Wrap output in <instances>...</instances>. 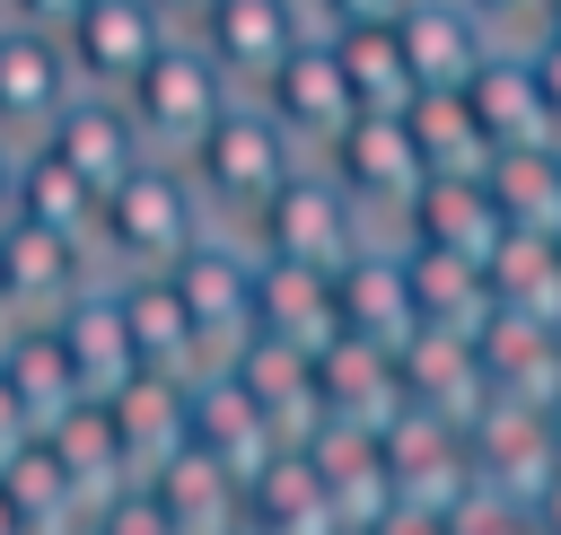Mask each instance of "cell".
<instances>
[{
	"mask_svg": "<svg viewBox=\"0 0 561 535\" xmlns=\"http://www.w3.org/2000/svg\"><path fill=\"white\" fill-rule=\"evenodd\" d=\"M307 167V149L272 123V105L263 96H237L193 149H184V175H193V193H202V210H210V228H228V237H245L254 219H263V202L289 184Z\"/></svg>",
	"mask_w": 561,
	"mask_h": 535,
	"instance_id": "6da1fadb",
	"label": "cell"
},
{
	"mask_svg": "<svg viewBox=\"0 0 561 535\" xmlns=\"http://www.w3.org/2000/svg\"><path fill=\"white\" fill-rule=\"evenodd\" d=\"M210 237V210L184 175V158H140L105 202H96V263L105 272H175Z\"/></svg>",
	"mask_w": 561,
	"mask_h": 535,
	"instance_id": "7a4b0ae2",
	"label": "cell"
},
{
	"mask_svg": "<svg viewBox=\"0 0 561 535\" xmlns=\"http://www.w3.org/2000/svg\"><path fill=\"white\" fill-rule=\"evenodd\" d=\"M237 96H245V88H237V79L202 53V35H184V26H175V35L131 70V88H123V105H131V123H140V140H149L158 158H184Z\"/></svg>",
	"mask_w": 561,
	"mask_h": 535,
	"instance_id": "3957f363",
	"label": "cell"
},
{
	"mask_svg": "<svg viewBox=\"0 0 561 535\" xmlns=\"http://www.w3.org/2000/svg\"><path fill=\"white\" fill-rule=\"evenodd\" d=\"M368 237H377L368 210L324 175V158H307V167L263 202V219L245 228V246H254L263 263H307V272H342Z\"/></svg>",
	"mask_w": 561,
	"mask_h": 535,
	"instance_id": "277c9868",
	"label": "cell"
},
{
	"mask_svg": "<svg viewBox=\"0 0 561 535\" xmlns=\"http://www.w3.org/2000/svg\"><path fill=\"white\" fill-rule=\"evenodd\" d=\"M316 158H324V175L368 210V228H377V237H394L403 202H412V193H421V175H430V167H421V140H412V123H403V114H351Z\"/></svg>",
	"mask_w": 561,
	"mask_h": 535,
	"instance_id": "5b68a950",
	"label": "cell"
},
{
	"mask_svg": "<svg viewBox=\"0 0 561 535\" xmlns=\"http://www.w3.org/2000/svg\"><path fill=\"white\" fill-rule=\"evenodd\" d=\"M175 298H184V316H193V342H202V368H219L245 333H254V281H263V254L245 246V237H228V228H210L175 272Z\"/></svg>",
	"mask_w": 561,
	"mask_h": 535,
	"instance_id": "8992f818",
	"label": "cell"
},
{
	"mask_svg": "<svg viewBox=\"0 0 561 535\" xmlns=\"http://www.w3.org/2000/svg\"><path fill=\"white\" fill-rule=\"evenodd\" d=\"M184 35H202V53H210L237 88H263V79L316 35V9H307V0H210Z\"/></svg>",
	"mask_w": 561,
	"mask_h": 535,
	"instance_id": "52a82bcc",
	"label": "cell"
},
{
	"mask_svg": "<svg viewBox=\"0 0 561 535\" xmlns=\"http://www.w3.org/2000/svg\"><path fill=\"white\" fill-rule=\"evenodd\" d=\"M44 149L105 202L140 158H149V140H140V123H131V105H123V88H70V105L44 123Z\"/></svg>",
	"mask_w": 561,
	"mask_h": 535,
	"instance_id": "ba28073f",
	"label": "cell"
},
{
	"mask_svg": "<svg viewBox=\"0 0 561 535\" xmlns=\"http://www.w3.org/2000/svg\"><path fill=\"white\" fill-rule=\"evenodd\" d=\"M53 333H61V351H70V377H79V395H114V386H131L149 360H140V333H131V307H123V281L114 272H96L88 289H70L61 307H53Z\"/></svg>",
	"mask_w": 561,
	"mask_h": 535,
	"instance_id": "9c48e42d",
	"label": "cell"
},
{
	"mask_svg": "<svg viewBox=\"0 0 561 535\" xmlns=\"http://www.w3.org/2000/svg\"><path fill=\"white\" fill-rule=\"evenodd\" d=\"M79 70H70V44L26 26V18H0V140H44V123L70 105Z\"/></svg>",
	"mask_w": 561,
	"mask_h": 535,
	"instance_id": "30bf717a",
	"label": "cell"
},
{
	"mask_svg": "<svg viewBox=\"0 0 561 535\" xmlns=\"http://www.w3.org/2000/svg\"><path fill=\"white\" fill-rule=\"evenodd\" d=\"M245 96H263V105H272V123H280L307 158H316V149L359 114V105H351V79H342V53H333V35H324V26H316V35H307V44L263 79V88H245Z\"/></svg>",
	"mask_w": 561,
	"mask_h": 535,
	"instance_id": "8fae6325",
	"label": "cell"
},
{
	"mask_svg": "<svg viewBox=\"0 0 561 535\" xmlns=\"http://www.w3.org/2000/svg\"><path fill=\"white\" fill-rule=\"evenodd\" d=\"M394 237H403V246L465 254V263H491V246L508 237V219H500V202H491L482 175H421V193L403 202Z\"/></svg>",
	"mask_w": 561,
	"mask_h": 535,
	"instance_id": "7c38bea8",
	"label": "cell"
},
{
	"mask_svg": "<svg viewBox=\"0 0 561 535\" xmlns=\"http://www.w3.org/2000/svg\"><path fill=\"white\" fill-rule=\"evenodd\" d=\"M175 26H167V9L158 0H88L79 18H70V70H79V88H131V70L167 44Z\"/></svg>",
	"mask_w": 561,
	"mask_h": 535,
	"instance_id": "4fadbf2b",
	"label": "cell"
},
{
	"mask_svg": "<svg viewBox=\"0 0 561 535\" xmlns=\"http://www.w3.org/2000/svg\"><path fill=\"white\" fill-rule=\"evenodd\" d=\"M0 263H9L18 316H53L70 289H88V281L105 272L88 237H70V228H44V219H0Z\"/></svg>",
	"mask_w": 561,
	"mask_h": 535,
	"instance_id": "5bb4252c",
	"label": "cell"
},
{
	"mask_svg": "<svg viewBox=\"0 0 561 535\" xmlns=\"http://www.w3.org/2000/svg\"><path fill=\"white\" fill-rule=\"evenodd\" d=\"M465 105H473V123L491 132V149L561 140V132H552V114H543V88H535L526 44H491V53L473 61V79H465Z\"/></svg>",
	"mask_w": 561,
	"mask_h": 535,
	"instance_id": "9a60e30c",
	"label": "cell"
},
{
	"mask_svg": "<svg viewBox=\"0 0 561 535\" xmlns=\"http://www.w3.org/2000/svg\"><path fill=\"white\" fill-rule=\"evenodd\" d=\"M394 44H403V61H412L421 88H465L473 61L491 53V26H482L465 0H403Z\"/></svg>",
	"mask_w": 561,
	"mask_h": 535,
	"instance_id": "2e32d148",
	"label": "cell"
},
{
	"mask_svg": "<svg viewBox=\"0 0 561 535\" xmlns=\"http://www.w3.org/2000/svg\"><path fill=\"white\" fill-rule=\"evenodd\" d=\"M482 184H491V202H500L508 228H526V237H561V140L491 149Z\"/></svg>",
	"mask_w": 561,
	"mask_h": 535,
	"instance_id": "e0dca14e",
	"label": "cell"
},
{
	"mask_svg": "<svg viewBox=\"0 0 561 535\" xmlns=\"http://www.w3.org/2000/svg\"><path fill=\"white\" fill-rule=\"evenodd\" d=\"M482 272H491V307H500V316H526V325H552V333H561V237L508 228Z\"/></svg>",
	"mask_w": 561,
	"mask_h": 535,
	"instance_id": "ac0fdd59",
	"label": "cell"
},
{
	"mask_svg": "<svg viewBox=\"0 0 561 535\" xmlns=\"http://www.w3.org/2000/svg\"><path fill=\"white\" fill-rule=\"evenodd\" d=\"M324 35H333V53H342V79H351V105H359V114H403V105L421 96L394 26H324Z\"/></svg>",
	"mask_w": 561,
	"mask_h": 535,
	"instance_id": "d6986e66",
	"label": "cell"
},
{
	"mask_svg": "<svg viewBox=\"0 0 561 535\" xmlns=\"http://www.w3.org/2000/svg\"><path fill=\"white\" fill-rule=\"evenodd\" d=\"M403 123H412L430 175H482V167H491V132L473 123L465 88H421V96L403 105Z\"/></svg>",
	"mask_w": 561,
	"mask_h": 535,
	"instance_id": "ffe728a7",
	"label": "cell"
},
{
	"mask_svg": "<svg viewBox=\"0 0 561 535\" xmlns=\"http://www.w3.org/2000/svg\"><path fill=\"white\" fill-rule=\"evenodd\" d=\"M9 219H44V228H70V237L96 246V193H88L44 140L18 149V202H9Z\"/></svg>",
	"mask_w": 561,
	"mask_h": 535,
	"instance_id": "44dd1931",
	"label": "cell"
},
{
	"mask_svg": "<svg viewBox=\"0 0 561 535\" xmlns=\"http://www.w3.org/2000/svg\"><path fill=\"white\" fill-rule=\"evenodd\" d=\"M465 9L491 26V44H535L543 18H552V0H465Z\"/></svg>",
	"mask_w": 561,
	"mask_h": 535,
	"instance_id": "7402d4cb",
	"label": "cell"
},
{
	"mask_svg": "<svg viewBox=\"0 0 561 535\" xmlns=\"http://www.w3.org/2000/svg\"><path fill=\"white\" fill-rule=\"evenodd\" d=\"M316 9V26H394L403 18V0H307Z\"/></svg>",
	"mask_w": 561,
	"mask_h": 535,
	"instance_id": "603a6c76",
	"label": "cell"
},
{
	"mask_svg": "<svg viewBox=\"0 0 561 535\" xmlns=\"http://www.w3.org/2000/svg\"><path fill=\"white\" fill-rule=\"evenodd\" d=\"M526 61H535V88H543V114H552V132H561V35H535V44H526Z\"/></svg>",
	"mask_w": 561,
	"mask_h": 535,
	"instance_id": "cb8c5ba5",
	"label": "cell"
},
{
	"mask_svg": "<svg viewBox=\"0 0 561 535\" xmlns=\"http://www.w3.org/2000/svg\"><path fill=\"white\" fill-rule=\"evenodd\" d=\"M88 0H9V18H26V26H44V35H70V18H79Z\"/></svg>",
	"mask_w": 561,
	"mask_h": 535,
	"instance_id": "d4e9b609",
	"label": "cell"
},
{
	"mask_svg": "<svg viewBox=\"0 0 561 535\" xmlns=\"http://www.w3.org/2000/svg\"><path fill=\"white\" fill-rule=\"evenodd\" d=\"M9 202H18V140H0V219H9Z\"/></svg>",
	"mask_w": 561,
	"mask_h": 535,
	"instance_id": "484cf974",
	"label": "cell"
},
{
	"mask_svg": "<svg viewBox=\"0 0 561 535\" xmlns=\"http://www.w3.org/2000/svg\"><path fill=\"white\" fill-rule=\"evenodd\" d=\"M158 9H167V26H193V18L210 9V0H158Z\"/></svg>",
	"mask_w": 561,
	"mask_h": 535,
	"instance_id": "4316f807",
	"label": "cell"
},
{
	"mask_svg": "<svg viewBox=\"0 0 561 535\" xmlns=\"http://www.w3.org/2000/svg\"><path fill=\"white\" fill-rule=\"evenodd\" d=\"M18 325V289H9V263H0V333Z\"/></svg>",
	"mask_w": 561,
	"mask_h": 535,
	"instance_id": "83f0119b",
	"label": "cell"
},
{
	"mask_svg": "<svg viewBox=\"0 0 561 535\" xmlns=\"http://www.w3.org/2000/svg\"><path fill=\"white\" fill-rule=\"evenodd\" d=\"M543 35H561V0H552V18H543Z\"/></svg>",
	"mask_w": 561,
	"mask_h": 535,
	"instance_id": "f1b7e54d",
	"label": "cell"
},
{
	"mask_svg": "<svg viewBox=\"0 0 561 535\" xmlns=\"http://www.w3.org/2000/svg\"><path fill=\"white\" fill-rule=\"evenodd\" d=\"M0 18H9V0H0Z\"/></svg>",
	"mask_w": 561,
	"mask_h": 535,
	"instance_id": "f546056e",
	"label": "cell"
}]
</instances>
